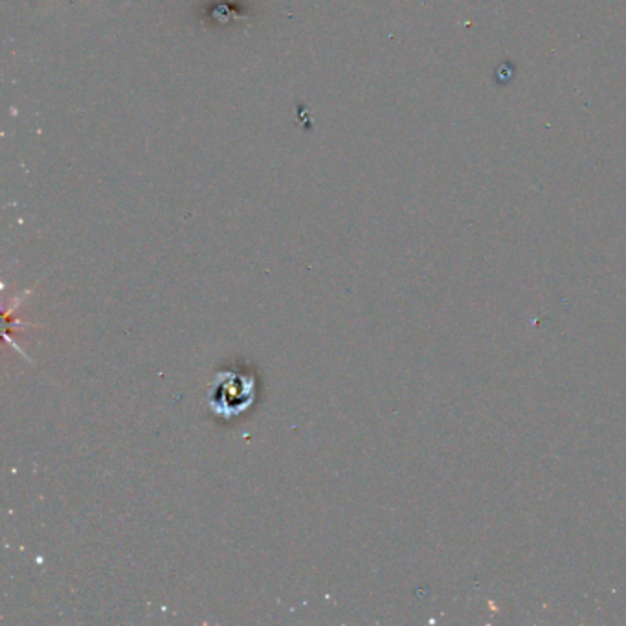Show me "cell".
Masks as SVG:
<instances>
[{
    "label": "cell",
    "mask_w": 626,
    "mask_h": 626,
    "mask_svg": "<svg viewBox=\"0 0 626 626\" xmlns=\"http://www.w3.org/2000/svg\"><path fill=\"white\" fill-rule=\"evenodd\" d=\"M257 389V377L252 369H223L207 391V406L217 419L232 421L256 404Z\"/></svg>",
    "instance_id": "obj_1"
}]
</instances>
